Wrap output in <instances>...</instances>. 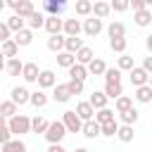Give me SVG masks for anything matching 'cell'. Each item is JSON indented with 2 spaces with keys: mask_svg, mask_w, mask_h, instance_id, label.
I'll list each match as a JSON object with an SVG mask.
<instances>
[{
  "mask_svg": "<svg viewBox=\"0 0 152 152\" xmlns=\"http://www.w3.org/2000/svg\"><path fill=\"white\" fill-rule=\"evenodd\" d=\"M7 128H10V133H12V138L14 135H26V133H31V119L26 116V114H14V116H10L7 119Z\"/></svg>",
  "mask_w": 152,
  "mask_h": 152,
  "instance_id": "obj_1",
  "label": "cell"
},
{
  "mask_svg": "<svg viewBox=\"0 0 152 152\" xmlns=\"http://www.w3.org/2000/svg\"><path fill=\"white\" fill-rule=\"evenodd\" d=\"M66 135V128H64V124L62 121H50L48 124V128H45V133H43V138L48 140V145H55V142H62V138Z\"/></svg>",
  "mask_w": 152,
  "mask_h": 152,
  "instance_id": "obj_2",
  "label": "cell"
},
{
  "mask_svg": "<svg viewBox=\"0 0 152 152\" xmlns=\"http://www.w3.org/2000/svg\"><path fill=\"white\" fill-rule=\"evenodd\" d=\"M102 28H104L102 19H97V17H93V14H90V17H86V19H83V24H81V31H83L86 36H90V38H93V36H97Z\"/></svg>",
  "mask_w": 152,
  "mask_h": 152,
  "instance_id": "obj_3",
  "label": "cell"
},
{
  "mask_svg": "<svg viewBox=\"0 0 152 152\" xmlns=\"http://www.w3.org/2000/svg\"><path fill=\"white\" fill-rule=\"evenodd\" d=\"M62 124H64L66 133H81V124H83V121L76 116L74 109H66V112L62 114Z\"/></svg>",
  "mask_w": 152,
  "mask_h": 152,
  "instance_id": "obj_4",
  "label": "cell"
},
{
  "mask_svg": "<svg viewBox=\"0 0 152 152\" xmlns=\"http://www.w3.org/2000/svg\"><path fill=\"white\" fill-rule=\"evenodd\" d=\"M128 76H131L133 88H140V86H147V83H150V74H147L142 66H133V69L128 71Z\"/></svg>",
  "mask_w": 152,
  "mask_h": 152,
  "instance_id": "obj_5",
  "label": "cell"
},
{
  "mask_svg": "<svg viewBox=\"0 0 152 152\" xmlns=\"http://www.w3.org/2000/svg\"><path fill=\"white\" fill-rule=\"evenodd\" d=\"M36 83H38V88H40V90H48V88H52V86L57 83V76H55V71H52V69H43V71L38 74Z\"/></svg>",
  "mask_w": 152,
  "mask_h": 152,
  "instance_id": "obj_6",
  "label": "cell"
},
{
  "mask_svg": "<svg viewBox=\"0 0 152 152\" xmlns=\"http://www.w3.org/2000/svg\"><path fill=\"white\" fill-rule=\"evenodd\" d=\"M28 88L26 86H14L12 88V93H10V100L17 104V107H21V104H28Z\"/></svg>",
  "mask_w": 152,
  "mask_h": 152,
  "instance_id": "obj_7",
  "label": "cell"
},
{
  "mask_svg": "<svg viewBox=\"0 0 152 152\" xmlns=\"http://www.w3.org/2000/svg\"><path fill=\"white\" fill-rule=\"evenodd\" d=\"M62 24H64V19H62V17L48 14V17H45V24H43V28H45L50 36H57V33H62Z\"/></svg>",
  "mask_w": 152,
  "mask_h": 152,
  "instance_id": "obj_8",
  "label": "cell"
},
{
  "mask_svg": "<svg viewBox=\"0 0 152 152\" xmlns=\"http://www.w3.org/2000/svg\"><path fill=\"white\" fill-rule=\"evenodd\" d=\"M38 74H40V69H38L36 62H24V66H21V78H24L26 83H36Z\"/></svg>",
  "mask_w": 152,
  "mask_h": 152,
  "instance_id": "obj_9",
  "label": "cell"
},
{
  "mask_svg": "<svg viewBox=\"0 0 152 152\" xmlns=\"http://www.w3.org/2000/svg\"><path fill=\"white\" fill-rule=\"evenodd\" d=\"M12 40L17 43V48H26V45L33 43V31H31V28H21V31H17V33L12 36Z\"/></svg>",
  "mask_w": 152,
  "mask_h": 152,
  "instance_id": "obj_10",
  "label": "cell"
},
{
  "mask_svg": "<svg viewBox=\"0 0 152 152\" xmlns=\"http://www.w3.org/2000/svg\"><path fill=\"white\" fill-rule=\"evenodd\" d=\"M52 100L55 102H69L71 100V93H69L66 83H55L52 86Z\"/></svg>",
  "mask_w": 152,
  "mask_h": 152,
  "instance_id": "obj_11",
  "label": "cell"
},
{
  "mask_svg": "<svg viewBox=\"0 0 152 152\" xmlns=\"http://www.w3.org/2000/svg\"><path fill=\"white\" fill-rule=\"evenodd\" d=\"M64 7H66V0H43V10L48 14H55V17H62Z\"/></svg>",
  "mask_w": 152,
  "mask_h": 152,
  "instance_id": "obj_12",
  "label": "cell"
},
{
  "mask_svg": "<svg viewBox=\"0 0 152 152\" xmlns=\"http://www.w3.org/2000/svg\"><path fill=\"white\" fill-rule=\"evenodd\" d=\"M93 17H97V19H107L109 14H112V10H109V2L107 0H95L93 2V12H90Z\"/></svg>",
  "mask_w": 152,
  "mask_h": 152,
  "instance_id": "obj_13",
  "label": "cell"
},
{
  "mask_svg": "<svg viewBox=\"0 0 152 152\" xmlns=\"http://www.w3.org/2000/svg\"><path fill=\"white\" fill-rule=\"evenodd\" d=\"M74 112H76V116H78L81 121H90V119L95 116V109H93V107L88 104V100H83V102H78Z\"/></svg>",
  "mask_w": 152,
  "mask_h": 152,
  "instance_id": "obj_14",
  "label": "cell"
},
{
  "mask_svg": "<svg viewBox=\"0 0 152 152\" xmlns=\"http://www.w3.org/2000/svg\"><path fill=\"white\" fill-rule=\"evenodd\" d=\"M81 133H83L86 138L95 140V138L100 135V124H97L95 119H90V121H83V124H81Z\"/></svg>",
  "mask_w": 152,
  "mask_h": 152,
  "instance_id": "obj_15",
  "label": "cell"
},
{
  "mask_svg": "<svg viewBox=\"0 0 152 152\" xmlns=\"http://www.w3.org/2000/svg\"><path fill=\"white\" fill-rule=\"evenodd\" d=\"M104 69H107V64H104V59H100V57H93V59L86 64V71L93 74V76H102Z\"/></svg>",
  "mask_w": 152,
  "mask_h": 152,
  "instance_id": "obj_16",
  "label": "cell"
},
{
  "mask_svg": "<svg viewBox=\"0 0 152 152\" xmlns=\"http://www.w3.org/2000/svg\"><path fill=\"white\" fill-rule=\"evenodd\" d=\"M26 21V28H31V31H36V28H43V24H45V14L43 12H31V17L28 19H24Z\"/></svg>",
  "mask_w": 152,
  "mask_h": 152,
  "instance_id": "obj_17",
  "label": "cell"
},
{
  "mask_svg": "<svg viewBox=\"0 0 152 152\" xmlns=\"http://www.w3.org/2000/svg\"><path fill=\"white\" fill-rule=\"evenodd\" d=\"M62 31H64V36H78V33H81V21H78L76 17H71V19H64V24H62Z\"/></svg>",
  "mask_w": 152,
  "mask_h": 152,
  "instance_id": "obj_18",
  "label": "cell"
},
{
  "mask_svg": "<svg viewBox=\"0 0 152 152\" xmlns=\"http://www.w3.org/2000/svg\"><path fill=\"white\" fill-rule=\"evenodd\" d=\"M88 104H90L93 109H102V107H107V95H104L102 90H93L90 97H88Z\"/></svg>",
  "mask_w": 152,
  "mask_h": 152,
  "instance_id": "obj_19",
  "label": "cell"
},
{
  "mask_svg": "<svg viewBox=\"0 0 152 152\" xmlns=\"http://www.w3.org/2000/svg\"><path fill=\"white\" fill-rule=\"evenodd\" d=\"M133 21H135V26L145 28V26H150V24H152V12H150V10H140V12H133Z\"/></svg>",
  "mask_w": 152,
  "mask_h": 152,
  "instance_id": "obj_20",
  "label": "cell"
},
{
  "mask_svg": "<svg viewBox=\"0 0 152 152\" xmlns=\"http://www.w3.org/2000/svg\"><path fill=\"white\" fill-rule=\"evenodd\" d=\"M81 48H83V38H78V36H66L64 38V52L76 55V50H81Z\"/></svg>",
  "mask_w": 152,
  "mask_h": 152,
  "instance_id": "obj_21",
  "label": "cell"
},
{
  "mask_svg": "<svg viewBox=\"0 0 152 152\" xmlns=\"http://www.w3.org/2000/svg\"><path fill=\"white\" fill-rule=\"evenodd\" d=\"M66 71H69V78H71V81H86V78H88V71H86L83 64H76V62H74Z\"/></svg>",
  "mask_w": 152,
  "mask_h": 152,
  "instance_id": "obj_22",
  "label": "cell"
},
{
  "mask_svg": "<svg viewBox=\"0 0 152 152\" xmlns=\"http://www.w3.org/2000/svg\"><path fill=\"white\" fill-rule=\"evenodd\" d=\"M28 104H33L36 109H43L45 104H48V95H45V90H36V93H31L28 95Z\"/></svg>",
  "mask_w": 152,
  "mask_h": 152,
  "instance_id": "obj_23",
  "label": "cell"
},
{
  "mask_svg": "<svg viewBox=\"0 0 152 152\" xmlns=\"http://www.w3.org/2000/svg\"><path fill=\"white\" fill-rule=\"evenodd\" d=\"M0 55L2 57H7V59H12V57H17L19 55V48H17V43L10 38V40H5V43H0Z\"/></svg>",
  "mask_w": 152,
  "mask_h": 152,
  "instance_id": "obj_24",
  "label": "cell"
},
{
  "mask_svg": "<svg viewBox=\"0 0 152 152\" xmlns=\"http://www.w3.org/2000/svg\"><path fill=\"white\" fill-rule=\"evenodd\" d=\"M93 57H95V52H93V50H90L88 45H83V48H81V50H76V55H74L76 64H83V66H86V64H88V62H90Z\"/></svg>",
  "mask_w": 152,
  "mask_h": 152,
  "instance_id": "obj_25",
  "label": "cell"
},
{
  "mask_svg": "<svg viewBox=\"0 0 152 152\" xmlns=\"http://www.w3.org/2000/svg\"><path fill=\"white\" fill-rule=\"evenodd\" d=\"M135 100H138L140 104H147V102H152V86L147 83V86H140V88H135Z\"/></svg>",
  "mask_w": 152,
  "mask_h": 152,
  "instance_id": "obj_26",
  "label": "cell"
},
{
  "mask_svg": "<svg viewBox=\"0 0 152 152\" xmlns=\"http://www.w3.org/2000/svg\"><path fill=\"white\" fill-rule=\"evenodd\" d=\"M74 12H76V17H90V12H93V0H76Z\"/></svg>",
  "mask_w": 152,
  "mask_h": 152,
  "instance_id": "obj_27",
  "label": "cell"
},
{
  "mask_svg": "<svg viewBox=\"0 0 152 152\" xmlns=\"http://www.w3.org/2000/svg\"><path fill=\"white\" fill-rule=\"evenodd\" d=\"M0 147H2V152H26V142L19 140V138H12V140H7Z\"/></svg>",
  "mask_w": 152,
  "mask_h": 152,
  "instance_id": "obj_28",
  "label": "cell"
},
{
  "mask_svg": "<svg viewBox=\"0 0 152 152\" xmlns=\"http://www.w3.org/2000/svg\"><path fill=\"white\" fill-rule=\"evenodd\" d=\"M102 93L107 95V100H116L119 95H124V86L121 83H104V90Z\"/></svg>",
  "mask_w": 152,
  "mask_h": 152,
  "instance_id": "obj_29",
  "label": "cell"
},
{
  "mask_svg": "<svg viewBox=\"0 0 152 152\" xmlns=\"http://www.w3.org/2000/svg\"><path fill=\"white\" fill-rule=\"evenodd\" d=\"M33 10H36V7H33V2H31V0H21V2L17 5V10H14V14H17V17H21V19H28Z\"/></svg>",
  "mask_w": 152,
  "mask_h": 152,
  "instance_id": "obj_30",
  "label": "cell"
},
{
  "mask_svg": "<svg viewBox=\"0 0 152 152\" xmlns=\"http://www.w3.org/2000/svg\"><path fill=\"white\" fill-rule=\"evenodd\" d=\"M64 38H66V36H62V33L50 36V38H48V50H52V52H62V50H64Z\"/></svg>",
  "mask_w": 152,
  "mask_h": 152,
  "instance_id": "obj_31",
  "label": "cell"
},
{
  "mask_svg": "<svg viewBox=\"0 0 152 152\" xmlns=\"http://www.w3.org/2000/svg\"><path fill=\"white\" fill-rule=\"evenodd\" d=\"M21 66H24V62H21L19 57L7 59V64H5V69H7V74H10V76H21Z\"/></svg>",
  "mask_w": 152,
  "mask_h": 152,
  "instance_id": "obj_32",
  "label": "cell"
},
{
  "mask_svg": "<svg viewBox=\"0 0 152 152\" xmlns=\"http://www.w3.org/2000/svg\"><path fill=\"white\" fill-rule=\"evenodd\" d=\"M131 107H133V97H128V95H119V97L114 100L116 114H121V112H126V109H131Z\"/></svg>",
  "mask_w": 152,
  "mask_h": 152,
  "instance_id": "obj_33",
  "label": "cell"
},
{
  "mask_svg": "<svg viewBox=\"0 0 152 152\" xmlns=\"http://www.w3.org/2000/svg\"><path fill=\"white\" fill-rule=\"evenodd\" d=\"M100 126L102 124H107V121H112L114 119V109H109V107H102V109H95V116H93Z\"/></svg>",
  "mask_w": 152,
  "mask_h": 152,
  "instance_id": "obj_34",
  "label": "cell"
},
{
  "mask_svg": "<svg viewBox=\"0 0 152 152\" xmlns=\"http://www.w3.org/2000/svg\"><path fill=\"white\" fill-rule=\"evenodd\" d=\"M7 28H10V33H17V31H21V28H26V21L21 19V17H17V14H12L7 21Z\"/></svg>",
  "mask_w": 152,
  "mask_h": 152,
  "instance_id": "obj_35",
  "label": "cell"
},
{
  "mask_svg": "<svg viewBox=\"0 0 152 152\" xmlns=\"http://www.w3.org/2000/svg\"><path fill=\"white\" fill-rule=\"evenodd\" d=\"M107 36H109V38H121V36H126V26H124L121 21H112V24L107 26Z\"/></svg>",
  "mask_w": 152,
  "mask_h": 152,
  "instance_id": "obj_36",
  "label": "cell"
},
{
  "mask_svg": "<svg viewBox=\"0 0 152 152\" xmlns=\"http://www.w3.org/2000/svg\"><path fill=\"white\" fill-rule=\"evenodd\" d=\"M133 135H135V133H133V126H126V124H124V126L116 128V138H119L121 142H133Z\"/></svg>",
  "mask_w": 152,
  "mask_h": 152,
  "instance_id": "obj_37",
  "label": "cell"
},
{
  "mask_svg": "<svg viewBox=\"0 0 152 152\" xmlns=\"http://www.w3.org/2000/svg\"><path fill=\"white\" fill-rule=\"evenodd\" d=\"M102 76H104V83H121V71L116 66H107Z\"/></svg>",
  "mask_w": 152,
  "mask_h": 152,
  "instance_id": "obj_38",
  "label": "cell"
},
{
  "mask_svg": "<svg viewBox=\"0 0 152 152\" xmlns=\"http://www.w3.org/2000/svg\"><path fill=\"white\" fill-rule=\"evenodd\" d=\"M119 116H121V121H124L126 126H133V124H135V121L140 119V114H138V109H135V107H131V109H126V112H121Z\"/></svg>",
  "mask_w": 152,
  "mask_h": 152,
  "instance_id": "obj_39",
  "label": "cell"
},
{
  "mask_svg": "<svg viewBox=\"0 0 152 152\" xmlns=\"http://www.w3.org/2000/svg\"><path fill=\"white\" fill-rule=\"evenodd\" d=\"M116 128H119V121H116V119H112V121H107V124H102V126H100V135L114 138V135H116Z\"/></svg>",
  "mask_w": 152,
  "mask_h": 152,
  "instance_id": "obj_40",
  "label": "cell"
},
{
  "mask_svg": "<svg viewBox=\"0 0 152 152\" xmlns=\"http://www.w3.org/2000/svg\"><path fill=\"white\" fill-rule=\"evenodd\" d=\"M126 45H128L126 36H121V38H109V48H112L114 52H119V55H124V52H126Z\"/></svg>",
  "mask_w": 152,
  "mask_h": 152,
  "instance_id": "obj_41",
  "label": "cell"
},
{
  "mask_svg": "<svg viewBox=\"0 0 152 152\" xmlns=\"http://www.w3.org/2000/svg\"><path fill=\"white\" fill-rule=\"evenodd\" d=\"M74 62H76V59H74V55H71V52H64V50H62V52H57V66L69 69Z\"/></svg>",
  "mask_w": 152,
  "mask_h": 152,
  "instance_id": "obj_42",
  "label": "cell"
},
{
  "mask_svg": "<svg viewBox=\"0 0 152 152\" xmlns=\"http://www.w3.org/2000/svg\"><path fill=\"white\" fill-rule=\"evenodd\" d=\"M133 66H135V64H133V57H131V55H126V52L116 59V69H119V71H131Z\"/></svg>",
  "mask_w": 152,
  "mask_h": 152,
  "instance_id": "obj_43",
  "label": "cell"
},
{
  "mask_svg": "<svg viewBox=\"0 0 152 152\" xmlns=\"http://www.w3.org/2000/svg\"><path fill=\"white\" fill-rule=\"evenodd\" d=\"M48 124H50L48 119H43V116H33V119H31V131L43 135V133H45V128H48Z\"/></svg>",
  "mask_w": 152,
  "mask_h": 152,
  "instance_id": "obj_44",
  "label": "cell"
},
{
  "mask_svg": "<svg viewBox=\"0 0 152 152\" xmlns=\"http://www.w3.org/2000/svg\"><path fill=\"white\" fill-rule=\"evenodd\" d=\"M17 109H19V107H17V104H14L12 100H5V102H0V114H2L5 119L14 116V114H17Z\"/></svg>",
  "mask_w": 152,
  "mask_h": 152,
  "instance_id": "obj_45",
  "label": "cell"
},
{
  "mask_svg": "<svg viewBox=\"0 0 152 152\" xmlns=\"http://www.w3.org/2000/svg\"><path fill=\"white\" fill-rule=\"evenodd\" d=\"M66 88H69L71 95H81V93H83V81H71V78H69Z\"/></svg>",
  "mask_w": 152,
  "mask_h": 152,
  "instance_id": "obj_46",
  "label": "cell"
},
{
  "mask_svg": "<svg viewBox=\"0 0 152 152\" xmlns=\"http://www.w3.org/2000/svg\"><path fill=\"white\" fill-rule=\"evenodd\" d=\"M109 10L112 12H126L128 10V2L126 0H109Z\"/></svg>",
  "mask_w": 152,
  "mask_h": 152,
  "instance_id": "obj_47",
  "label": "cell"
},
{
  "mask_svg": "<svg viewBox=\"0 0 152 152\" xmlns=\"http://www.w3.org/2000/svg\"><path fill=\"white\" fill-rule=\"evenodd\" d=\"M7 140H12V133H10L7 124H5V126H0V145H5Z\"/></svg>",
  "mask_w": 152,
  "mask_h": 152,
  "instance_id": "obj_48",
  "label": "cell"
},
{
  "mask_svg": "<svg viewBox=\"0 0 152 152\" xmlns=\"http://www.w3.org/2000/svg\"><path fill=\"white\" fill-rule=\"evenodd\" d=\"M10 38H12V33H10L7 24H5V21H0V43H5V40H10Z\"/></svg>",
  "mask_w": 152,
  "mask_h": 152,
  "instance_id": "obj_49",
  "label": "cell"
},
{
  "mask_svg": "<svg viewBox=\"0 0 152 152\" xmlns=\"http://www.w3.org/2000/svg\"><path fill=\"white\" fill-rule=\"evenodd\" d=\"M126 2H128V7H133V12H140V10H147L142 0H126Z\"/></svg>",
  "mask_w": 152,
  "mask_h": 152,
  "instance_id": "obj_50",
  "label": "cell"
},
{
  "mask_svg": "<svg viewBox=\"0 0 152 152\" xmlns=\"http://www.w3.org/2000/svg\"><path fill=\"white\" fill-rule=\"evenodd\" d=\"M45 152H69L66 147H62V142H55V145H48Z\"/></svg>",
  "mask_w": 152,
  "mask_h": 152,
  "instance_id": "obj_51",
  "label": "cell"
},
{
  "mask_svg": "<svg viewBox=\"0 0 152 152\" xmlns=\"http://www.w3.org/2000/svg\"><path fill=\"white\" fill-rule=\"evenodd\" d=\"M142 69H145L147 74H152V57H145V59H142Z\"/></svg>",
  "mask_w": 152,
  "mask_h": 152,
  "instance_id": "obj_52",
  "label": "cell"
},
{
  "mask_svg": "<svg viewBox=\"0 0 152 152\" xmlns=\"http://www.w3.org/2000/svg\"><path fill=\"white\" fill-rule=\"evenodd\" d=\"M21 0H5V7H12V10H17V5H19Z\"/></svg>",
  "mask_w": 152,
  "mask_h": 152,
  "instance_id": "obj_53",
  "label": "cell"
},
{
  "mask_svg": "<svg viewBox=\"0 0 152 152\" xmlns=\"http://www.w3.org/2000/svg\"><path fill=\"white\" fill-rule=\"evenodd\" d=\"M74 152H90V150H88V147H76Z\"/></svg>",
  "mask_w": 152,
  "mask_h": 152,
  "instance_id": "obj_54",
  "label": "cell"
},
{
  "mask_svg": "<svg viewBox=\"0 0 152 152\" xmlns=\"http://www.w3.org/2000/svg\"><path fill=\"white\" fill-rule=\"evenodd\" d=\"M2 69H5V57L0 55V71H2Z\"/></svg>",
  "mask_w": 152,
  "mask_h": 152,
  "instance_id": "obj_55",
  "label": "cell"
},
{
  "mask_svg": "<svg viewBox=\"0 0 152 152\" xmlns=\"http://www.w3.org/2000/svg\"><path fill=\"white\" fill-rule=\"evenodd\" d=\"M5 124H7V119H5L2 114H0V126H5Z\"/></svg>",
  "mask_w": 152,
  "mask_h": 152,
  "instance_id": "obj_56",
  "label": "cell"
},
{
  "mask_svg": "<svg viewBox=\"0 0 152 152\" xmlns=\"http://www.w3.org/2000/svg\"><path fill=\"white\" fill-rule=\"evenodd\" d=\"M142 2H145V7H147V10L152 7V0H142Z\"/></svg>",
  "mask_w": 152,
  "mask_h": 152,
  "instance_id": "obj_57",
  "label": "cell"
},
{
  "mask_svg": "<svg viewBox=\"0 0 152 152\" xmlns=\"http://www.w3.org/2000/svg\"><path fill=\"white\" fill-rule=\"evenodd\" d=\"M2 10H5V0H0V12H2Z\"/></svg>",
  "mask_w": 152,
  "mask_h": 152,
  "instance_id": "obj_58",
  "label": "cell"
}]
</instances>
